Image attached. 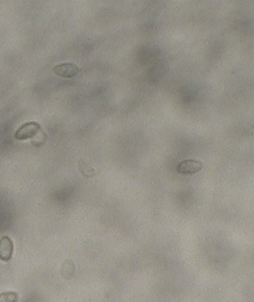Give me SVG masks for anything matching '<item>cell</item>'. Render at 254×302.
Returning <instances> with one entry per match:
<instances>
[{"mask_svg":"<svg viewBox=\"0 0 254 302\" xmlns=\"http://www.w3.org/2000/svg\"><path fill=\"white\" fill-rule=\"evenodd\" d=\"M14 252V244L8 236H4L0 239V260L8 261L12 258Z\"/></svg>","mask_w":254,"mask_h":302,"instance_id":"obj_4","label":"cell"},{"mask_svg":"<svg viewBox=\"0 0 254 302\" xmlns=\"http://www.w3.org/2000/svg\"><path fill=\"white\" fill-rule=\"evenodd\" d=\"M18 295L15 292L8 291L0 293V302H18Z\"/></svg>","mask_w":254,"mask_h":302,"instance_id":"obj_5","label":"cell"},{"mask_svg":"<svg viewBox=\"0 0 254 302\" xmlns=\"http://www.w3.org/2000/svg\"><path fill=\"white\" fill-rule=\"evenodd\" d=\"M203 163L195 160H185L181 161L177 167L179 173L183 175H192L197 173L198 172L203 169Z\"/></svg>","mask_w":254,"mask_h":302,"instance_id":"obj_2","label":"cell"},{"mask_svg":"<svg viewBox=\"0 0 254 302\" xmlns=\"http://www.w3.org/2000/svg\"><path fill=\"white\" fill-rule=\"evenodd\" d=\"M54 73L64 78H71L79 73V69L73 63H62L53 68Z\"/></svg>","mask_w":254,"mask_h":302,"instance_id":"obj_3","label":"cell"},{"mask_svg":"<svg viewBox=\"0 0 254 302\" xmlns=\"http://www.w3.org/2000/svg\"><path fill=\"white\" fill-rule=\"evenodd\" d=\"M40 130V125L37 122H32L25 124L21 126L15 133V138L18 140H29L34 137Z\"/></svg>","mask_w":254,"mask_h":302,"instance_id":"obj_1","label":"cell"}]
</instances>
